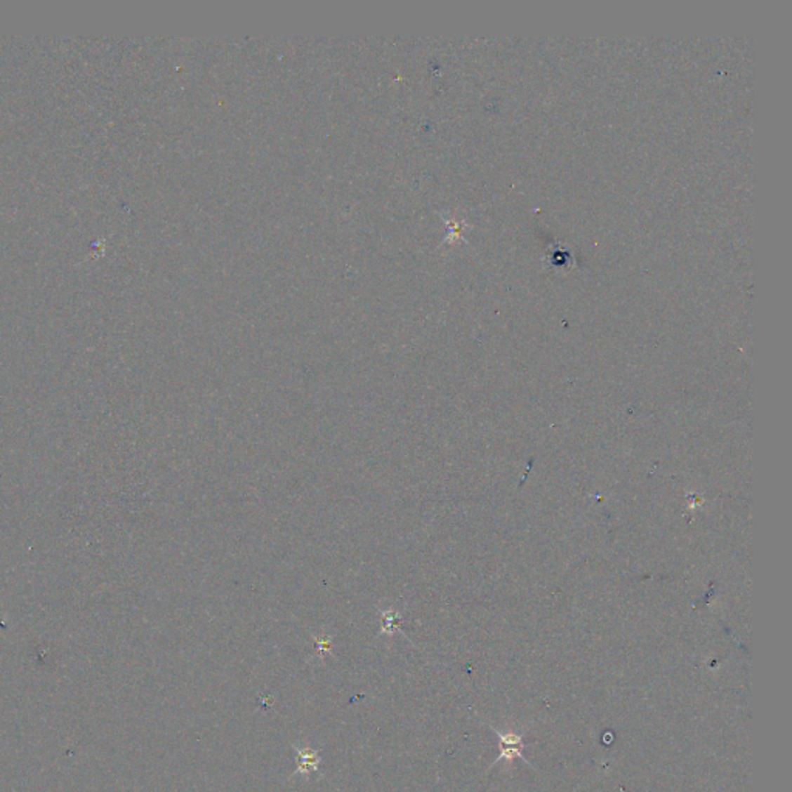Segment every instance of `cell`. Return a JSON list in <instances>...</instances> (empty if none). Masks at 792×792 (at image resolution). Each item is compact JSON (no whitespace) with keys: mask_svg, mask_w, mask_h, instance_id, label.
<instances>
[{"mask_svg":"<svg viewBox=\"0 0 792 792\" xmlns=\"http://www.w3.org/2000/svg\"><path fill=\"white\" fill-rule=\"evenodd\" d=\"M494 732L500 737V746H501V755L497 758V761L503 757L508 760H511L513 757H522V749H520L522 737L514 734L501 735L499 730H494Z\"/></svg>","mask_w":792,"mask_h":792,"instance_id":"2","label":"cell"},{"mask_svg":"<svg viewBox=\"0 0 792 792\" xmlns=\"http://www.w3.org/2000/svg\"><path fill=\"white\" fill-rule=\"evenodd\" d=\"M293 749L296 751V760H297V767L293 775L302 774L308 777L311 772L319 771V766L322 763V757L319 755V751L311 749L308 746L307 748L293 746Z\"/></svg>","mask_w":792,"mask_h":792,"instance_id":"1","label":"cell"}]
</instances>
